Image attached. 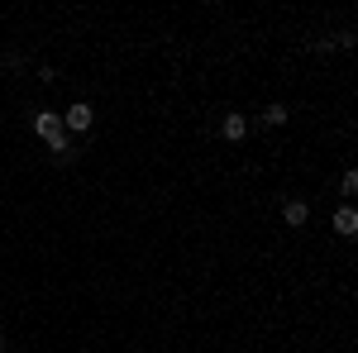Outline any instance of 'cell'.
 <instances>
[{"instance_id":"1","label":"cell","mask_w":358,"mask_h":353,"mask_svg":"<svg viewBox=\"0 0 358 353\" xmlns=\"http://www.w3.org/2000/svg\"><path fill=\"white\" fill-rule=\"evenodd\" d=\"M91 124H96V110L86 106V101H77V106L62 110V129H77V134H86Z\"/></svg>"},{"instance_id":"2","label":"cell","mask_w":358,"mask_h":353,"mask_svg":"<svg viewBox=\"0 0 358 353\" xmlns=\"http://www.w3.org/2000/svg\"><path fill=\"white\" fill-rule=\"evenodd\" d=\"M330 224H334V234H339V239H354V234H358V210H354V206H339Z\"/></svg>"},{"instance_id":"3","label":"cell","mask_w":358,"mask_h":353,"mask_svg":"<svg viewBox=\"0 0 358 353\" xmlns=\"http://www.w3.org/2000/svg\"><path fill=\"white\" fill-rule=\"evenodd\" d=\"M220 134L229 138V143H239V138L248 134V120H244V115H234V110H229V115L220 120Z\"/></svg>"},{"instance_id":"4","label":"cell","mask_w":358,"mask_h":353,"mask_svg":"<svg viewBox=\"0 0 358 353\" xmlns=\"http://www.w3.org/2000/svg\"><path fill=\"white\" fill-rule=\"evenodd\" d=\"M282 219H287L292 229H301L306 219H310V206H306V201H287V206H282Z\"/></svg>"},{"instance_id":"5","label":"cell","mask_w":358,"mask_h":353,"mask_svg":"<svg viewBox=\"0 0 358 353\" xmlns=\"http://www.w3.org/2000/svg\"><path fill=\"white\" fill-rule=\"evenodd\" d=\"M287 120H292V110L282 106V101H273V106L263 110V124H273V129H282V124H287Z\"/></svg>"},{"instance_id":"6","label":"cell","mask_w":358,"mask_h":353,"mask_svg":"<svg viewBox=\"0 0 358 353\" xmlns=\"http://www.w3.org/2000/svg\"><path fill=\"white\" fill-rule=\"evenodd\" d=\"M339 191L354 196V191H358V172H344V177H339Z\"/></svg>"},{"instance_id":"7","label":"cell","mask_w":358,"mask_h":353,"mask_svg":"<svg viewBox=\"0 0 358 353\" xmlns=\"http://www.w3.org/2000/svg\"><path fill=\"white\" fill-rule=\"evenodd\" d=\"M0 353H5V334H0Z\"/></svg>"}]
</instances>
